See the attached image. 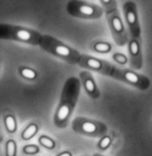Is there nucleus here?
I'll return each mask as SVG.
<instances>
[{"instance_id": "obj_1", "label": "nucleus", "mask_w": 152, "mask_h": 156, "mask_svg": "<svg viewBox=\"0 0 152 156\" xmlns=\"http://www.w3.org/2000/svg\"><path fill=\"white\" fill-rule=\"evenodd\" d=\"M78 66L117 79L142 91L148 90L151 86V79L144 74L139 73L133 69L118 67L104 59L95 56L82 54Z\"/></svg>"}, {"instance_id": "obj_2", "label": "nucleus", "mask_w": 152, "mask_h": 156, "mask_svg": "<svg viewBox=\"0 0 152 156\" xmlns=\"http://www.w3.org/2000/svg\"><path fill=\"white\" fill-rule=\"evenodd\" d=\"M81 87L80 79L77 77H69L64 82L53 116V123L56 128L65 129L69 125L79 98Z\"/></svg>"}, {"instance_id": "obj_3", "label": "nucleus", "mask_w": 152, "mask_h": 156, "mask_svg": "<svg viewBox=\"0 0 152 156\" xmlns=\"http://www.w3.org/2000/svg\"><path fill=\"white\" fill-rule=\"evenodd\" d=\"M39 47L45 52L48 53L69 64L78 65L83 54L68 44L47 34H43Z\"/></svg>"}, {"instance_id": "obj_4", "label": "nucleus", "mask_w": 152, "mask_h": 156, "mask_svg": "<svg viewBox=\"0 0 152 156\" xmlns=\"http://www.w3.org/2000/svg\"><path fill=\"white\" fill-rule=\"evenodd\" d=\"M43 34L37 30L28 27L1 23L0 24V39L3 40H10L20 42L31 46H39Z\"/></svg>"}, {"instance_id": "obj_5", "label": "nucleus", "mask_w": 152, "mask_h": 156, "mask_svg": "<svg viewBox=\"0 0 152 156\" xmlns=\"http://www.w3.org/2000/svg\"><path fill=\"white\" fill-rule=\"evenodd\" d=\"M66 12L69 15L82 20H98L105 13L102 5L85 0H69Z\"/></svg>"}, {"instance_id": "obj_6", "label": "nucleus", "mask_w": 152, "mask_h": 156, "mask_svg": "<svg viewBox=\"0 0 152 156\" xmlns=\"http://www.w3.org/2000/svg\"><path fill=\"white\" fill-rule=\"evenodd\" d=\"M71 128L74 132L91 137H102L107 135L108 127L105 123L85 117H77L72 120Z\"/></svg>"}, {"instance_id": "obj_7", "label": "nucleus", "mask_w": 152, "mask_h": 156, "mask_svg": "<svg viewBox=\"0 0 152 156\" xmlns=\"http://www.w3.org/2000/svg\"><path fill=\"white\" fill-rule=\"evenodd\" d=\"M107 22L115 43L118 47L127 45L129 40V33L125 22H124L118 7L106 13Z\"/></svg>"}, {"instance_id": "obj_8", "label": "nucleus", "mask_w": 152, "mask_h": 156, "mask_svg": "<svg viewBox=\"0 0 152 156\" xmlns=\"http://www.w3.org/2000/svg\"><path fill=\"white\" fill-rule=\"evenodd\" d=\"M123 15L129 38L142 39V26L136 3L132 0L125 1L123 4Z\"/></svg>"}, {"instance_id": "obj_9", "label": "nucleus", "mask_w": 152, "mask_h": 156, "mask_svg": "<svg viewBox=\"0 0 152 156\" xmlns=\"http://www.w3.org/2000/svg\"><path fill=\"white\" fill-rule=\"evenodd\" d=\"M127 51L129 54L130 67L134 71H139L143 66L142 39L137 38H129L127 43Z\"/></svg>"}, {"instance_id": "obj_10", "label": "nucleus", "mask_w": 152, "mask_h": 156, "mask_svg": "<svg viewBox=\"0 0 152 156\" xmlns=\"http://www.w3.org/2000/svg\"><path fill=\"white\" fill-rule=\"evenodd\" d=\"M78 78L80 79L81 84L85 91L91 99L96 100L101 97V91L98 88V85L93 74L89 71H82L79 73Z\"/></svg>"}, {"instance_id": "obj_11", "label": "nucleus", "mask_w": 152, "mask_h": 156, "mask_svg": "<svg viewBox=\"0 0 152 156\" xmlns=\"http://www.w3.org/2000/svg\"><path fill=\"white\" fill-rule=\"evenodd\" d=\"M18 72L21 78L30 81H33L37 79L38 76V73L35 69L31 67H28V66H20L18 69Z\"/></svg>"}, {"instance_id": "obj_12", "label": "nucleus", "mask_w": 152, "mask_h": 156, "mask_svg": "<svg viewBox=\"0 0 152 156\" xmlns=\"http://www.w3.org/2000/svg\"><path fill=\"white\" fill-rule=\"evenodd\" d=\"M38 132V125L35 122H32L30 124H29L21 132V137L22 140L24 141H28L30 140L31 138H33L37 133Z\"/></svg>"}, {"instance_id": "obj_13", "label": "nucleus", "mask_w": 152, "mask_h": 156, "mask_svg": "<svg viewBox=\"0 0 152 156\" xmlns=\"http://www.w3.org/2000/svg\"><path fill=\"white\" fill-rule=\"evenodd\" d=\"M4 123L6 131L9 134H13L17 130V122L15 117L12 113H7L4 117Z\"/></svg>"}, {"instance_id": "obj_14", "label": "nucleus", "mask_w": 152, "mask_h": 156, "mask_svg": "<svg viewBox=\"0 0 152 156\" xmlns=\"http://www.w3.org/2000/svg\"><path fill=\"white\" fill-rule=\"evenodd\" d=\"M92 50L99 53H108L112 50V46L107 41H95L92 45Z\"/></svg>"}, {"instance_id": "obj_15", "label": "nucleus", "mask_w": 152, "mask_h": 156, "mask_svg": "<svg viewBox=\"0 0 152 156\" xmlns=\"http://www.w3.org/2000/svg\"><path fill=\"white\" fill-rule=\"evenodd\" d=\"M38 142L43 147H45L48 150H53L56 146L55 141L52 138H51L50 137L46 136V135L40 136L39 138H38Z\"/></svg>"}, {"instance_id": "obj_16", "label": "nucleus", "mask_w": 152, "mask_h": 156, "mask_svg": "<svg viewBox=\"0 0 152 156\" xmlns=\"http://www.w3.org/2000/svg\"><path fill=\"white\" fill-rule=\"evenodd\" d=\"M17 155V144L15 140L9 139L5 144V156H16Z\"/></svg>"}, {"instance_id": "obj_17", "label": "nucleus", "mask_w": 152, "mask_h": 156, "mask_svg": "<svg viewBox=\"0 0 152 156\" xmlns=\"http://www.w3.org/2000/svg\"><path fill=\"white\" fill-rule=\"evenodd\" d=\"M99 1L101 3V5H102V7L105 10V13L117 8V0H99Z\"/></svg>"}, {"instance_id": "obj_18", "label": "nucleus", "mask_w": 152, "mask_h": 156, "mask_svg": "<svg viewBox=\"0 0 152 156\" xmlns=\"http://www.w3.org/2000/svg\"><path fill=\"white\" fill-rule=\"evenodd\" d=\"M111 143H112L111 137L109 136L105 135L102 137H101V139H100V141L98 143V148L100 150H101V151H105V150H107L110 146Z\"/></svg>"}, {"instance_id": "obj_19", "label": "nucleus", "mask_w": 152, "mask_h": 156, "mask_svg": "<svg viewBox=\"0 0 152 156\" xmlns=\"http://www.w3.org/2000/svg\"><path fill=\"white\" fill-rule=\"evenodd\" d=\"M112 59L120 65H125L128 62V57L123 53H114L112 55Z\"/></svg>"}, {"instance_id": "obj_20", "label": "nucleus", "mask_w": 152, "mask_h": 156, "mask_svg": "<svg viewBox=\"0 0 152 156\" xmlns=\"http://www.w3.org/2000/svg\"><path fill=\"white\" fill-rule=\"evenodd\" d=\"M22 152L27 155H34L38 154L40 149L37 145H27L22 148Z\"/></svg>"}, {"instance_id": "obj_21", "label": "nucleus", "mask_w": 152, "mask_h": 156, "mask_svg": "<svg viewBox=\"0 0 152 156\" xmlns=\"http://www.w3.org/2000/svg\"><path fill=\"white\" fill-rule=\"evenodd\" d=\"M57 156H72V154L69 151H65V152H62V153L59 154Z\"/></svg>"}, {"instance_id": "obj_22", "label": "nucleus", "mask_w": 152, "mask_h": 156, "mask_svg": "<svg viewBox=\"0 0 152 156\" xmlns=\"http://www.w3.org/2000/svg\"><path fill=\"white\" fill-rule=\"evenodd\" d=\"M94 156H102V155H98V154H96V155H94Z\"/></svg>"}]
</instances>
